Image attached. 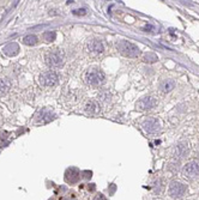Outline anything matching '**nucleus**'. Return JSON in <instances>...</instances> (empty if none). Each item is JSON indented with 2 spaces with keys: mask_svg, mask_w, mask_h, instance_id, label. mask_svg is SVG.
<instances>
[{
  "mask_svg": "<svg viewBox=\"0 0 199 200\" xmlns=\"http://www.w3.org/2000/svg\"><path fill=\"white\" fill-rule=\"evenodd\" d=\"M116 48L120 53L123 54L124 56H127V58H137L140 54V50L136 45H133L130 41H126V40H121L116 43Z\"/></svg>",
  "mask_w": 199,
  "mask_h": 200,
  "instance_id": "obj_1",
  "label": "nucleus"
},
{
  "mask_svg": "<svg viewBox=\"0 0 199 200\" xmlns=\"http://www.w3.org/2000/svg\"><path fill=\"white\" fill-rule=\"evenodd\" d=\"M4 53L8 55V56H13L16 54L18 53V50H19V46L16 43V42H12V43H8L7 46L4 47Z\"/></svg>",
  "mask_w": 199,
  "mask_h": 200,
  "instance_id": "obj_10",
  "label": "nucleus"
},
{
  "mask_svg": "<svg viewBox=\"0 0 199 200\" xmlns=\"http://www.w3.org/2000/svg\"><path fill=\"white\" fill-rule=\"evenodd\" d=\"M59 82V74L54 71H47L40 76V84L43 86H54Z\"/></svg>",
  "mask_w": 199,
  "mask_h": 200,
  "instance_id": "obj_4",
  "label": "nucleus"
},
{
  "mask_svg": "<svg viewBox=\"0 0 199 200\" xmlns=\"http://www.w3.org/2000/svg\"><path fill=\"white\" fill-rule=\"evenodd\" d=\"M88 50L91 52V53L100 54L104 50V47H103V43L100 40H91L88 43Z\"/></svg>",
  "mask_w": 199,
  "mask_h": 200,
  "instance_id": "obj_9",
  "label": "nucleus"
},
{
  "mask_svg": "<svg viewBox=\"0 0 199 200\" xmlns=\"http://www.w3.org/2000/svg\"><path fill=\"white\" fill-rule=\"evenodd\" d=\"M46 64L51 67H58L62 65L64 59H65V54L61 49H51L49 52L46 53Z\"/></svg>",
  "mask_w": 199,
  "mask_h": 200,
  "instance_id": "obj_2",
  "label": "nucleus"
},
{
  "mask_svg": "<svg viewBox=\"0 0 199 200\" xmlns=\"http://www.w3.org/2000/svg\"><path fill=\"white\" fill-rule=\"evenodd\" d=\"M85 83L92 86H99V85L104 83V74L100 69H90L85 73Z\"/></svg>",
  "mask_w": 199,
  "mask_h": 200,
  "instance_id": "obj_3",
  "label": "nucleus"
},
{
  "mask_svg": "<svg viewBox=\"0 0 199 200\" xmlns=\"http://www.w3.org/2000/svg\"><path fill=\"white\" fill-rule=\"evenodd\" d=\"M23 43L27 46H35L37 43V37L35 35H27L23 37Z\"/></svg>",
  "mask_w": 199,
  "mask_h": 200,
  "instance_id": "obj_14",
  "label": "nucleus"
},
{
  "mask_svg": "<svg viewBox=\"0 0 199 200\" xmlns=\"http://www.w3.org/2000/svg\"><path fill=\"white\" fill-rule=\"evenodd\" d=\"M186 191H187V187L184 183L177 182V181H173L170 183V186H169V194L173 198H181V197H184Z\"/></svg>",
  "mask_w": 199,
  "mask_h": 200,
  "instance_id": "obj_6",
  "label": "nucleus"
},
{
  "mask_svg": "<svg viewBox=\"0 0 199 200\" xmlns=\"http://www.w3.org/2000/svg\"><path fill=\"white\" fill-rule=\"evenodd\" d=\"M42 37L46 42H53L56 37V34H55V31H46V32H43Z\"/></svg>",
  "mask_w": 199,
  "mask_h": 200,
  "instance_id": "obj_15",
  "label": "nucleus"
},
{
  "mask_svg": "<svg viewBox=\"0 0 199 200\" xmlns=\"http://www.w3.org/2000/svg\"><path fill=\"white\" fill-rule=\"evenodd\" d=\"M143 128L148 133H156L160 130V122L157 121V119L150 117V119H148L143 122Z\"/></svg>",
  "mask_w": 199,
  "mask_h": 200,
  "instance_id": "obj_8",
  "label": "nucleus"
},
{
  "mask_svg": "<svg viewBox=\"0 0 199 200\" xmlns=\"http://www.w3.org/2000/svg\"><path fill=\"white\" fill-rule=\"evenodd\" d=\"M10 80L6 79V78H1L0 79V93H6L10 89Z\"/></svg>",
  "mask_w": 199,
  "mask_h": 200,
  "instance_id": "obj_13",
  "label": "nucleus"
},
{
  "mask_svg": "<svg viewBox=\"0 0 199 200\" xmlns=\"http://www.w3.org/2000/svg\"><path fill=\"white\" fill-rule=\"evenodd\" d=\"M181 173H182V175L185 177H188V179H193V177L199 176V162L193 161L187 163L182 168Z\"/></svg>",
  "mask_w": 199,
  "mask_h": 200,
  "instance_id": "obj_5",
  "label": "nucleus"
},
{
  "mask_svg": "<svg viewBox=\"0 0 199 200\" xmlns=\"http://www.w3.org/2000/svg\"><path fill=\"white\" fill-rule=\"evenodd\" d=\"M70 171L72 173V176H71V179H70L69 181H71V182H76L77 180H78V177H79V173H78V170L71 169Z\"/></svg>",
  "mask_w": 199,
  "mask_h": 200,
  "instance_id": "obj_17",
  "label": "nucleus"
},
{
  "mask_svg": "<svg viewBox=\"0 0 199 200\" xmlns=\"http://www.w3.org/2000/svg\"><path fill=\"white\" fill-rule=\"evenodd\" d=\"M175 88V82L173 79H167L161 84V89L163 93H169Z\"/></svg>",
  "mask_w": 199,
  "mask_h": 200,
  "instance_id": "obj_12",
  "label": "nucleus"
},
{
  "mask_svg": "<svg viewBox=\"0 0 199 200\" xmlns=\"http://www.w3.org/2000/svg\"><path fill=\"white\" fill-rule=\"evenodd\" d=\"M85 110H86V113H89V114H97L100 112V106L97 104V102L90 101V102L86 103Z\"/></svg>",
  "mask_w": 199,
  "mask_h": 200,
  "instance_id": "obj_11",
  "label": "nucleus"
},
{
  "mask_svg": "<svg viewBox=\"0 0 199 200\" xmlns=\"http://www.w3.org/2000/svg\"><path fill=\"white\" fill-rule=\"evenodd\" d=\"M157 60H158V56H157L155 53H148V54H145V56H144V61L149 62V64L156 62Z\"/></svg>",
  "mask_w": 199,
  "mask_h": 200,
  "instance_id": "obj_16",
  "label": "nucleus"
},
{
  "mask_svg": "<svg viewBox=\"0 0 199 200\" xmlns=\"http://www.w3.org/2000/svg\"><path fill=\"white\" fill-rule=\"evenodd\" d=\"M85 13H86V10H85V8H82V10H75V11H73V15H82V16H84Z\"/></svg>",
  "mask_w": 199,
  "mask_h": 200,
  "instance_id": "obj_18",
  "label": "nucleus"
},
{
  "mask_svg": "<svg viewBox=\"0 0 199 200\" xmlns=\"http://www.w3.org/2000/svg\"><path fill=\"white\" fill-rule=\"evenodd\" d=\"M157 104V100L155 97L148 96V97H143L140 101H138L136 107L139 110H146V109H151Z\"/></svg>",
  "mask_w": 199,
  "mask_h": 200,
  "instance_id": "obj_7",
  "label": "nucleus"
}]
</instances>
